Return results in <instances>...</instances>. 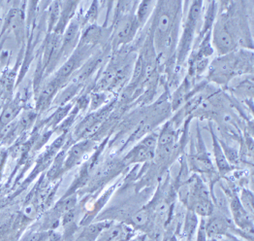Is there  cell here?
I'll return each mask as SVG.
<instances>
[{
    "label": "cell",
    "mask_w": 254,
    "mask_h": 241,
    "mask_svg": "<svg viewBox=\"0 0 254 241\" xmlns=\"http://www.w3.org/2000/svg\"><path fill=\"white\" fill-rule=\"evenodd\" d=\"M152 43L157 57L169 58L176 53L180 24L182 21V2H157L153 12Z\"/></svg>",
    "instance_id": "1"
},
{
    "label": "cell",
    "mask_w": 254,
    "mask_h": 241,
    "mask_svg": "<svg viewBox=\"0 0 254 241\" xmlns=\"http://www.w3.org/2000/svg\"><path fill=\"white\" fill-rule=\"evenodd\" d=\"M254 70V53L252 49L236 50L219 56L209 66L208 79L220 86H227L236 76L252 74Z\"/></svg>",
    "instance_id": "2"
},
{
    "label": "cell",
    "mask_w": 254,
    "mask_h": 241,
    "mask_svg": "<svg viewBox=\"0 0 254 241\" xmlns=\"http://www.w3.org/2000/svg\"><path fill=\"white\" fill-rule=\"evenodd\" d=\"M181 202L188 210L194 212L198 217L208 218L214 210L211 191L203 179L196 173L177 187Z\"/></svg>",
    "instance_id": "3"
},
{
    "label": "cell",
    "mask_w": 254,
    "mask_h": 241,
    "mask_svg": "<svg viewBox=\"0 0 254 241\" xmlns=\"http://www.w3.org/2000/svg\"><path fill=\"white\" fill-rule=\"evenodd\" d=\"M202 9L203 2L193 1L191 3L189 14L187 16V20L184 25V31L181 40L179 41V44L176 49V60L179 66H182L190 56L194 36L203 15Z\"/></svg>",
    "instance_id": "4"
},
{
    "label": "cell",
    "mask_w": 254,
    "mask_h": 241,
    "mask_svg": "<svg viewBox=\"0 0 254 241\" xmlns=\"http://www.w3.org/2000/svg\"><path fill=\"white\" fill-rule=\"evenodd\" d=\"M158 133L150 132L135 145L123 160L124 164L148 163L153 161L157 147Z\"/></svg>",
    "instance_id": "5"
},
{
    "label": "cell",
    "mask_w": 254,
    "mask_h": 241,
    "mask_svg": "<svg viewBox=\"0 0 254 241\" xmlns=\"http://www.w3.org/2000/svg\"><path fill=\"white\" fill-rule=\"evenodd\" d=\"M139 28L140 25L137 22L135 14L126 15L115 19L112 36L113 49H117L131 42L137 35Z\"/></svg>",
    "instance_id": "6"
},
{
    "label": "cell",
    "mask_w": 254,
    "mask_h": 241,
    "mask_svg": "<svg viewBox=\"0 0 254 241\" xmlns=\"http://www.w3.org/2000/svg\"><path fill=\"white\" fill-rule=\"evenodd\" d=\"M225 195L228 197L229 201V209L232 215V219L236 228H238L240 231L249 234L254 235V220L252 215L248 213V211L243 207L238 195L232 189L228 188L227 190H224Z\"/></svg>",
    "instance_id": "7"
},
{
    "label": "cell",
    "mask_w": 254,
    "mask_h": 241,
    "mask_svg": "<svg viewBox=\"0 0 254 241\" xmlns=\"http://www.w3.org/2000/svg\"><path fill=\"white\" fill-rule=\"evenodd\" d=\"M83 23L80 18L74 17L73 20L69 22L64 34L62 35V44H61V62L66 61L77 49L80 39H81V30Z\"/></svg>",
    "instance_id": "8"
},
{
    "label": "cell",
    "mask_w": 254,
    "mask_h": 241,
    "mask_svg": "<svg viewBox=\"0 0 254 241\" xmlns=\"http://www.w3.org/2000/svg\"><path fill=\"white\" fill-rule=\"evenodd\" d=\"M94 146V141L91 139H85L81 140L80 142L73 145L66 153L65 160H64V168H63V174L79 164L84 157L90 149Z\"/></svg>",
    "instance_id": "9"
},
{
    "label": "cell",
    "mask_w": 254,
    "mask_h": 241,
    "mask_svg": "<svg viewBox=\"0 0 254 241\" xmlns=\"http://www.w3.org/2000/svg\"><path fill=\"white\" fill-rule=\"evenodd\" d=\"M63 88V85L55 78L53 77L44 87H43L36 99V106L35 109L39 113H42L48 109L52 102L55 100L59 90Z\"/></svg>",
    "instance_id": "10"
},
{
    "label": "cell",
    "mask_w": 254,
    "mask_h": 241,
    "mask_svg": "<svg viewBox=\"0 0 254 241\" xmlns=\"http://www.w3.org/2000/svg\"><path fill=\"white\" fill-rule=\"evenodd\" d=\"M210 130H211V134H212V151H213V156H214L215 165H216L218 174L221 177H223V176L230 173L231 171H233L235 167L230 164V162L226 159L225 154L223 152V150L219 144L217 136L213 132L212 125H210Z\"/></svg>",
    "instance_id": "11"
},
{
    "label": "cell",
    "mask_w": 254,
    "mask_h": 241,
    "mask_svg": "<svg viewBox=\"0 0 254 241\" xmlns=\"http://www.w3.org/2000/svg\"><path fill=\"white\" fill-rule=\"evenodd\" d=\"M61 4V15L57 26L55 27L53 33L58 35H63L69 22L73 20L76 14V10L80 2L77 1H60Z\"/></svg>",
    "instance_id": "12"
},
{
    "label": "cell",
    "mask_w": 254,
    "mask_h": 241,
    "mask_svg": "<svg viewBox=\"0 0 254 241\" xmlns=\"http://www.w3.org/2000/svg\"><path fill=\"white\" fill-rule=\"evenodd\" d=\"M21 100L20 96L15 97L5 105L0 114V134L5 128L14 122V120L21 113Z\"/></svg>",
    "instance_id": "13"
},
{
    "label": "cell",
    "mask_w": 254,
    "mask_h": 241,
    "mask_svg": "<svg viewBox=\"0 0 254 241\" xmlns=\"http://www.w3.org/2000/svg\"><path fill=\"white\" fill-rule=\"evenodd\" d=\"M114 222L113 221H99L95 223H90L84 227L81 235L76 241H96L101 233L110 227Z\"/></svg>",
    "instance_id": "14"
},
{
    "label": "cell",
    "mask_w": 254,
    "mask_h": 241,
    "mask_svg": "<svg viewBox=\"0 0 254 241\" xmlns=\"http://www.w3.org/2000/svg\"><path fill=\"white\" fill-rule=\"evenodd\" d=\"M117 187V183L113 186H111L106 192L102 195V197H100L96 202H94V204L92 205V207L87 211V213L84 216V218L80 222V226L81 227H85L86 225L90 224L92 222V220L96 217V215L100 212V210L103 208V206L107 203V201L110 199V197L112 196L113 192L115 191Z\"/></svg>",
    "instance_id": "15"
},
{
    "label": "cell",
    "mask_w": 254,
    "mask_h": 241,
    "mask_svg": "<svg viewBox=\"0 0 254 241\" xmlns=\"http://www.w3.org/2000/svg\"><path fill=\"white\" fill-rule=\"evenodd\" d=\"M157 2L156 1H142L139 2L136 8L135 17L137 19V22L140 25V28L143 27L148 19L151 17V14H153Z\"/></svg>",
    "instance_id": "16"
},
{
    "label": "cell",
    "mask_w": 254,
    "mask_h": 241,
    "mask_svg": "<svg viewBox=\"0 0 254 241\" xmlns=\"http://www.w3.org/2000/svg\"><path fill=\"white\" fill-rule=\"evenodd\" d=\"M198 226H199L198 216L191 210L187 209L185 222H184V236L187 239V241H192L194 239L195 234L198 230Z\"/></svg>",
    "instance_id": "17"
},
{
    "label": "cell",
    "mask_w": 254,
    "mask_h": 241,
    "mask_svg": "<svg viewBox=\"0 0 254 241\" xmlns=\"http://www.w3.org/2000/svg\"><path fill=\"white\" fill-rule=\"evenodd\" d=\"M190 79L188 77L185 79L183 84L175 91L172 99V107L173 110H177L190 96Z\"/></svg>",
    "instance_id": "18"
},
{
    "label": "cell",
    "mask_w": 254,
    "mask_h": 241,
    "mask_svg": "<svg viewBox=\"0 0 254 241\" xmlns=\"http://www.w3.org/2000/svg\"><path fill=\"white\" fill-rule=\"evenodd\" d=\"M61 15V4L60 1H54L49 3L47 13V32L48 34L53 33L57 26Z\"/></svg>",
    "instance_id": "19"
},
{
    "label": "cell",
    "mask_w": 254,
    "mask_h": 241,
    "mask_svg": "<svg viewBox=\"0 0 254 241\" xmlns=\"http://www.w3.org/2000/svg\"><path fill=\"white\" fill-rule=\"evenodd\" d=\"M125 234V228L123 225L113 223L106 230H104L98 237L96 241H117Z\"/></svg>",
    "instance_id": "20"
},
{
    "label": "cell",
    "mask_w": 254,
    "mask_h": 241,
    "mask_svg": "<svg viewBox=\"0 0 254 241\" xmlns=\"http://www.w3.org/2000/svg\"><path fill=\"white\" fill-rule=\"evenodd\" d=\"M151 215H152V210L148 205H147L141 208L140 210H138L133 216H131L130 224L137 228H144L148 226L149 220L151 218Z\"/></svg>",
    "instance_id": "21"
},
{
    "label": "cell",
    "mask_w": 254,
    "mask_h": 241,
    "mask_svg": "<svg viewBox=\"0 0 254 241\" xmlns=\"http://www.w3.org/2000/svg\"><path fill=\"white\" fill-rule=\"evenodd\" d=\"M72 108V104H65L64 106H60L58 110L51 116L49 119L50 127H57L65 117H67L68 113L70 112V109Z\"/></svg>",
    "instance_id": "22"
},
{
    "label": "cell",
    "mask_w": 254,
    "mask_h": 241,
    "mask_svg": "<svg viewBox=\"0 0 254 241\" xmlns=\"http://www.w3.org/2000/svg\"><path fill=\"white\" fill-rule=\"evenodd\" d=\"M243 207L248 211V213L254 216V194L249 189H243L241 197H239Z\"/></svg>",
    "instance_id": "23"
},
{
    "label": "cell",
    "mask_w": 254,
    "mask_h": 241,
    "mask_svg": "<svg viewBox=\"0 0 254 241\" xmlns=\"http://www.w3.org/2000/svg\"><path fill=\"white\" fill-rule=\"evenodd\" d=\"M97 14H98L97 2H93L89 7L87 13L85 14V22H90L91 24H94V21L97 18Z\"/></svg>",
    "instance_id": "24"
},
{
    "label": "cell",
    "mask_w": 254,
    "mask_h": 241,
    "mask_svg": "<svg viewBox=\"0 0 254 241\" xmlns=\"http://www.w3.org/2000/svg\"><path fill=\"white\" fill-rule=\"evenodd\" d=\"M205 224H206V218H200L198 230H197L196 241H208Z\"/></svg>",
    "instance_id": "25"
},
{
    "label": "cell",
    "mask_w": 254,
    "mask_h": 241,
    "mask_svg": "<svg viewBox=\"0 0 254 241\" xmlns=\"http://www.w3.org/2000/svg\"><path fill=\"white\" fill-rule=\"evenodd\" d=\"M106 100V96L103 93H96L92 95L91 98V103H90V108L91 110H96L101 106V104L104 103V101Z\"/></svg>",
    "instance_id": "26"
},
{
    "label": "cell",
    "mask_w": 254,
    "mask_h": 241,
    "mask_svg": "<svg viewBox=\"0 0 254 241\" xmlns=\"http://www.w3.org/2000/svg\"></svg>",
    "instance_id": "27"
}]
</instances>
